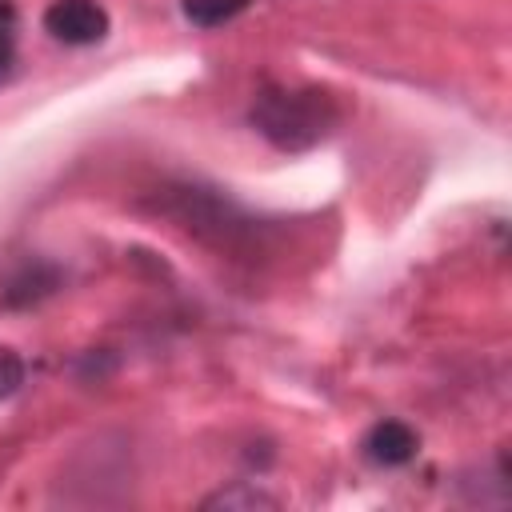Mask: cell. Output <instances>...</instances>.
<instances>
[{"mask_svg":"<svg viewBox=\"0 0 512 512\" xmlns=\"http://www.w3.org/2000/svg\"><path fill=\"white\" fill-rule=\"evenodd\" d=\"M336 104L328 92L320 88H296V92H260V100L252 104V124L264 140H272L284 152H304L312 144H320L332 124H336Z\"/></svg>","mask_w":512,"mask_h":512,"instance_id":"6da1fadb","label":"cell"},{"mask_svg":"<svg viewBox=\"0 0 512 512\" xmlns=\"http://www.w3.org/2000/svg\"><path fill=\"white\" fill-rule=\"evenodd\" d=\"M188 228H196L200 236H212L216 244H236L240 232H248V220L220 196H208L200 188H180L176 192V208H172Z\"/></svg>","mask_w":512,"mask_h":512,"instance_id":"7a4b0ae2","label":"cell"},{"mask_svg":"<svg viewBox=\"0 0 512 512\" xmlns=\"http://www.w3.org/2000/svg\"><path fill=\"white\" fill-rule=\"evenodd\" d=\"M44 28L60 44L88 48L108 36V12L96 0H52L44 12Z\"/></svg>","mask_w":512,"mask_h":512,"instance_id":"3957f363","label":"cell"},{"mask_svg":"<svg viewBox=\"0 0 512 512\" xmlns=\"http://www.w3.org/2000/svg\"><path fill=\"white\" fill-rule=\"evenodd\" d=\"M416 448H420L416 432H412L408 424H400V420H384V424H376V428L364 436V456H368L372 464H380V468L408 464V460L416 456Z\"/></svg>","mask_w":512,"mask_h":512,"instance_id":"277c9868","label":"cell"},{"mask_svg":"<svg viewBox=\"0 0 512 512\" xmlns=\"http://www.w3.org/2000/svg\"><path fill=\"white\" fill-rule=\"evenodd\" d=\"M60 284V276L48 268V264H32L24 276H16L12 284H8V304H36L40 296H48L52 288Z\"/></svg>","mask_w":512,"mask_h":512,"instance_id":"5b68a950","label":"cell"},{"mask_svg":"<svg viewBox=\"0 0 512 512\" xmlns=\"http://www.w3.org/2000/svg\"><path fill=\"white\" fill-rule=\"evenodd\" d=\"M248 8V0H184V16L200 28H216L228 24L232 16H240Z\"/></svg>","mask_w":512,"mask_h":512,"instance_id":"8992f818","label":"cell"},{"mask_svg":"<svg viewBox=\"0 0 512 512\" xmlns=\"http://www.w3.org/2000/svg\"><path fill=\"white\" fill-rule=\"evenodd\" d=\"M20 376H24V368H20V360L12 356V352H0V400L20 384Z\"/></svg>","mask_w":512,"mask_h":512,"instance_id":"52a82bcc","label":"cell"},{"mask_svg":"<svg viewBox=\"0 0 512 512\" xmlns=\"http://www.w3.org/2000/svg\"><path fill=\"white\" fill-rule=\"evenodd\" d=\"M208 504H224V508H232V504H272V500L260 496V492H220V496L208 500Z\"/></svg>","mask_w":512,"mask_h":512,"instance_id":"ba28073f","label":"cell"},{"mask_svg":"<svg viewBox=\"0 0 512 512\" xmlns=\"http://www.w3.org/2000/svg\"><path fill=\"white\" fill-rule=\"evenodd\" d=\"M8 56H12V24H8V16L0 12V68L8 64Z\"/></svg>","mask_w":512,"mask_h":512,"instance_id":"9c48e42d","label":"cell"}]
</instances>
